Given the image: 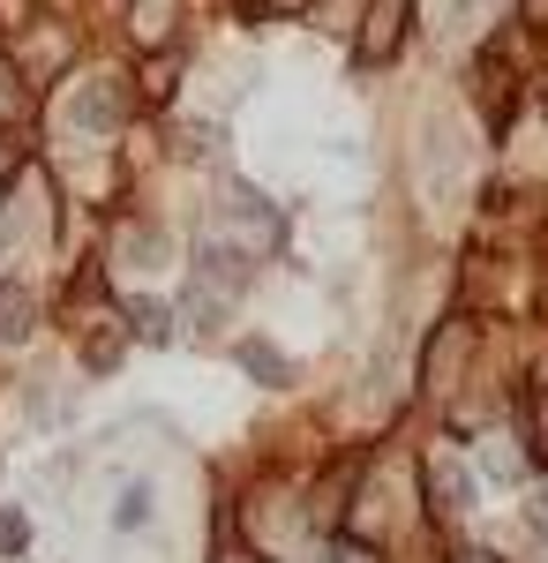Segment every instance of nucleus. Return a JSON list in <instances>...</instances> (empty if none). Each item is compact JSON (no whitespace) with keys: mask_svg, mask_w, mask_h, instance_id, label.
<instances>
[{"mask_svg":"<svg viewBox=\"0 0 548 563\" xmlns=\"http://www.w3.org/2000/svg\"><path fill=\"white\" fill-rule=\"evenodd\" d=\"M534 533H548V488L534 496Z\"/></svg>","mask_w":548,"mask_h":563,"instance_id":"nucleus-15","label":"nucleus"},{"mask_svg":"<svg viewBox=\"0 0 548 563\" xmlns=\"http://www.w3.org/2000/svg\"><path fill=\"white\" fill-rule=\"evenodd\" d=\"M0 474H8V459H0Z\"/></svg>","mask_w":548,"mask_h":563,"instance_id":"nucleus-18","label":"nucleus"},{"mask_svg":"<svg viewBox=\"0 0 548 563\" xmlns=\"http://www.w3.org/2000/svg\"><path fill=\"white\" fill-rule=\"evenodd\" d=\"M526 451H534V459H548V384L526 390Z\"/></svg>","mask_w":548,"mask_h":563,"instance_id":"nucleus-8","label":"nucleus"},{"mask_svg":"<svg viewBox=\"0 0 548 563\" xmlns=\"http://www.w3.org/2000/svg\"><path fill=\"white\" fill-rule=\"evenodd\" d=\"M331 563H376V549H361V541H338Z\"/></svg>","mask_w":548,"mask_h":563,"instance_id":"nucleus-14","label":"nucleus"},{"mask_svg":"<svg viewBox=\"0 0 548 563\" xmlns=\"http://www.w3.org/2000/svg\"><path fill=\"white\" fill-rule=\"evenodd\" d=\"M196 278H204V294H211V301H233V294H241V286H249V256H241V249H204V256H196Z\"/></svg>","mask_w":548,"mask_h":563,"instance_id":"nucleus-2","label":"nucleus"},{"mask_svg":"<svg viewBox=\"0 0 548 563\" xmlns=\"http://www.w3.org/2000/svg\"><path fill=\"white\" fill-rule=\"evenodd\" d=\"M459 563H496V556H481V549H465V556Z\"/></svg>","mask_w":548,"mask_h":563,"instance_id":"nucleus-16","label":"nucleus"},{"mask_svg":"<svg viewBox=\"0 0 548 563\" xmlns=\"http://www.w3.org/2000/svg\"><path fill=\"white\" fill-rule=\"evenodd\" d=\"M166 15H173V0H143V8H135V31H143V38H166Z\"/></svg>","mask_w":548,"mask_h":563,"instance_id":"nucleus-13","label":"nucleus"},{"mask_svg":"<svg viewBox=\"0 0 548 563\" xmlns=\"http://www.w3.org/2000/svg\"><path fill=\"white\" fill-rule=\"evenodd\" d=\"M0 106H8V68H0Z\"/></svg>","mask_w":548,"mask_h":563,"instance_id":"nucleus-17","label":"nucleus"},{"mask_svg":"<svg viewBox=\"0 0 548 563\" xmlns=\"http://www.w3.org/2000/svg\"><path fill=\"white\" fill-rule=\"evenodd\" d=\"M128 331H135V339H151V346H166V339H173V316L158 301H135V308H128Z\"/></svg>","mask_w":548,"mask_h":563,"instance_id":"nucleus-7","label":"nucleus"},{"mask_svg":"<svg viewBox=\"0 0 548 563\" xmlns=\"http://www.w3.org/2000/svg\"><path fill=\"white\" fill-rule=\"evenodd\" d=\"M398 31H406V0H376L369 8V31H361V53L369 60H391L398 53Z\"/></svg>","mask_w":548,"mask_h":563,"instance_id":"nucleus-3","label":"nucleus"},{"mask_svg":"<svg viewBox=\"0 0 548 563\" xmlns=\"http://www.w3.org/2000/svg\"><path fill=\"white\" fill-rule=\"evenodd\" d=\"M428 496H436V511H465V504H473V481H465L451 459H428Z\"/></svg>","mask_w":548,"mask_h":563,"instance_id":"nucleus-5","label":"nucleus"},{"mask_svg":"<svg viewBox=\"0 0 548 563\" xmlns=\"http://www.w3.org/2000/svg\"><path fill=\"white\" fill-rule=\"evenodd\" d=\"M121 113H128V90L113 84V76H90V84L68 98V129H84V135L121 129Z\"/></svg>","mask_w":548,"mask_h":563,"instance_id":"nucleus-1","label":"nucleus"},{"mask_svg":"<svg viewBox=\"0 0 548 563\" xmlns=\"http://www.w3.org/2000/svg\"><path fill=\"white\" fill-rule=\"evenodd\" d=\"M23 166H31V135H23V129H0V188L23 174Z\"/></svg>","mask_w":548,"mask_h":563,"instance_id":"nucleus-9","label":"nucleus"},{"mask_svg":"<svg viewBox=\"0 0 548 563\" xmlns=\"http://www.w3.org/2000/svg\"><path fill=\"white\" fill-rule=\"evenodd\" d=\"M143 519H151V488L135 481V488H121V504H113V526H121V533H135Z\"/></svg>","mask_w":548,"mask_h":563,"instance_id":"nucleus-11","label":"nucleus"},{"mask_svg":"<svg viewBox=\"0 0 548 563\" xmlns=\"http://www.w3.org/2000/svg\"><path fill=\"white\" fill-rule=\"evenodd\" d=\"M241 368L263 376V384H286V353H278V346H241Z\"/></svg>","mask_w":548,"mask_h":563,"instance_id":"nucleus-10","label":"nucleus"},{"mask_svg":"<svg viewBox=\"0 0 548 563\" xmlns=\"http://www.w3.org/2000/svg\"><path fill=\"white\" fill-rule=\"evenodd\" d=\"M121 346H128V331H121V323H98V331L84 339V368H90V376L121 368Z\"/></svg>","mask_w":548,"mask_h":563,"instance_id":"nucleus-6","label":"nucleus"},{"mask_svg":"<svg viewBox=\"0 0 548 563\" xmlns=\"http://www.w3.org/2000/svg\"><path fill=\"white\" fill-rule=\"evenodd\" d=\"M31 323H39V301H31L23 286H0V346H23Z\"/></svg>","mask_w":548,"mask_h":563,"instance_id":"nucleus-4","label":"nucleus"},{"mask_svg":"<svg viewBox=\"0 0 548 563\" xmlns=\"http://www.w3.org/2000/svg\"><path fill=\"white\" fill-rule=\"evenodd\" d=\"M31 549V519L23 511H0V556H23Z\"/></svg>","mask_w":548,"mask_h":563,"instance_id":"nucleus-12","label":"nucleus"}]
</instances>
